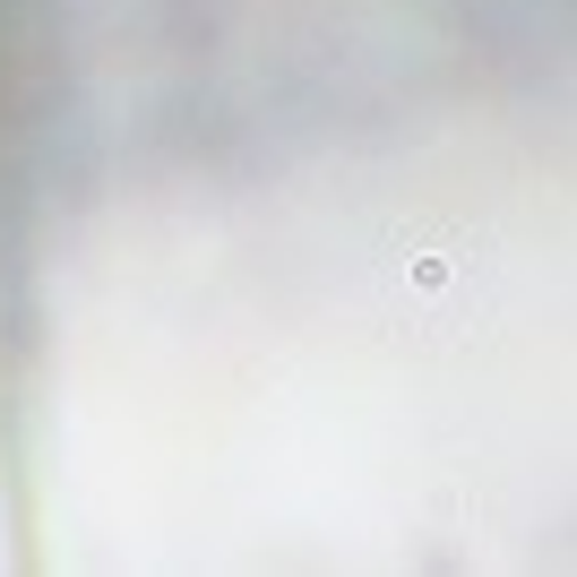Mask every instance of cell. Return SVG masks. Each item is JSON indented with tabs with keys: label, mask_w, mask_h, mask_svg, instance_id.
<instances>
[{
	"label": "cell",
	"mask_w": 577,
	"mask_h": 577,
	"mask_svg": "<svg viewBox=\"0 0 577 577\" xmlns=\"http://www.w3.org/2000/svg\"><path fill=\"white\" fill-rule=\"evenodd\" d=\"M52 0H0V327L27 311V242H35V182H43V138H52Z\"/></svg>",
	"instance_id": "obj_1"
}]
</instances>
